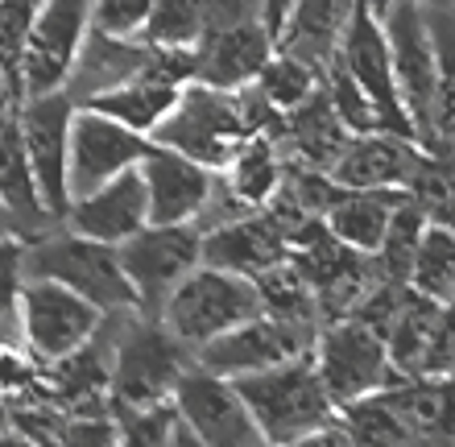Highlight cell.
I'll return each mask as SVG.
<instances>
[{"mask_svg": "<svg viewBox=\"0 0 455 447\" xmlns=\"http://www.w3.org/2000/svg\"><path fill=\"white\" fill-rule=\"evenodd\" d=\"M277 124H282V116L265 104L261 92L252 84L236 87V92H224V87L191 79L182 87L179 104L170 108V116L154 129V141L220 170L249 137L257 133L274 137Z\"/></svg>", "mask_w": 455, "mask_h": 447, "instance_id": "obj_1", "label": "cell"}, {"mask_svg": "<svg viewBox=\"0 0 455 447\" xmlns=\"http://www.w3.org/2000/svg\"><path fill=\"white\" fill-rule=\"evenodd\" d=\"M236 386L249 402L252 423L261 427L265 443H319V439L347 443L336 419V398L327 394L311 352L261 373L236 377Z\"/></svg>", "mask_w": 455, "mask_h": 447, "instance_id": "obj_2", "label": "cell"}, {"mask_svg": "<svg viewBox=\"0 0 455 447\" xmlns=\"http://www.w3.org/2000/svg\"><path fill=\"white\" fill-rule=\"evenodd\" d=\"M191 361L195 352L157 315L124 311L116 323V348H112L108 406L137 411V406L174 398V386Z\"/></svg>", "mask_w": 455, "mask_h": 447, "instance_id": "obj_3", "label": "cell"}, {"mask_svg": "<svg viewBox=\"0 0 455 447\" xmlns=\"http://www.w3.org/2000/svg\"><path fill=\"white\" fill-rule=\"evenodd\" d=\"M25 278L62 282L75 294L92 299L104 315L141 311L116 244L79 236V232L62 228V224H54L34 241H25Z\"/></svg>", "mask_w": 455, "mask_h": 447, "instance_id": "obj_4", "label": "cell"}, {"mask_svg": "<svg viewBox=\"0 0 455 447\" xmlns=\"http://www.w3.org/2000/svg\"><path fill=\"white\" fill-rule=\"evenodd\" d=\"M252 315H261V291H257V282L204 261V266H195L191 274L174 286V294H170L166 307L157 311V319L191 352H199L204 344H212L216 336L232 331V327L252 319Z\"/></svg>", "mask_w": 455, "mask_h": 447, "instance_id": "obj_5", "label": "cell"}, {"mask_svg": "<svg viewBox=\"0 0 455 447\" xmlns=\"http://www.w3.org/2000/svg\"><path fill=\"white\" fill-rule=\"evenodd\" d=\"M311 356L319 377H323L327 394L336 398V406L402 381L394 356H389V344L369 323H360L356 315L327 319L319 327V336H315Z\"/></svg>", "mask_w": 455, "mask_h": 447, "instance_id": "obj_6", "label": "cell"}, {"mask_svg": "<svg viewBox=\"0 0 455 447\" xmlns=\"http://www.w3.org/2000/svg\"><path fill=\"white\" fill-rule=\"evenodd\" d=\"M108 315L100 311L92 299L75 294L71 286L50 278H25L21 302H17V331L29 344L37 361H62L79 352L84 344L96 339V331L104 327Z\"/></svg>", "mask_w": 455, "mask_h": 447, "instance_id": "obj_7", "label": "cell"}, {"mask_svg": "<svg viewBox=\"0 0 455 447\" xmlns=\"http://www.w3.org/2000/svg\"><path fill=\"white\" fill-rule=\"evenodd\" d=\"M389 54H394V79L406 104V116L414 124L422 149L435 154V42L427 25L422 0H394L381 12Z\"/></svg>", "mask_w": 455, "mask_h": 447, "instance_id": "obj_8", "label": "cell"}, {"mask_svg": "<svg viewBox=\"0 0 455 447\" xmlns=\"http://www.w3.org/2000/svg\"><path fill=\"white\" fill-rule=\"evenodd\" d=\"M92 34V0H46L17 59V87L25 96L62 92L75 71V59Z\"/></svg>", "mask_w": 455, "mask_h": 447, "instance_id": "obj_9", "label": "cell"}, {"mask_svg": "<svg viewBox=\"0 0 455 447\" xmlns=\"http://www.w3.org/2000/svg\"><path fill=\"white\" fill-rule=\"evenodd\" d=\"M116 249L145 315L162 311L174 286L195 266H204V232L195 224H145Z\"/></svg>", "mask_w": 455, "mask_h": 447, "instance_id": "obj_10", "label": "cell"}, {"mask_svg": "<svg viewBox=\"0 0 455 447\" xmlns=\"http://www.w3.org/2000/svg\"><path fill=\"white\" fill-rule=\"evenodd\" d=\"M319 327L323 323L261 311V315H252V319H244V323H236L232 331H224V336H216L212 344H204V348L195 352V361L207 364L212 373L236 381V377L261 373V369H274V364L311 352Z\"/></svg>", "mask_w": 455, "mask_h": 447, "instance_id": "obj_11", "label": "cell"}, {"mask_svg": "<svg viewBox=\"0 0 455 447\" xmlns=\"http://www.w3.org/2000/svg\"><path fill=\"white\" fill-rule=\"evenodd\" d=\"M174 406L191 427L195 443L204 447H257L265 443L261 427L252 423L249 402L232 377L212 373L207 364L191 361L174 386Z\"/></svg>", "mask_w": 455, "mask_h": 447, "instance_id": "obj_12", "label": "cell"}, {"mask_svg": "<svg viewBox=\"0 0 455 447\" xmlns=\"http://www.w3.org/2000/svg\"><path fill=\"white\" fill-rule=\"evenodd\" d=\"M71 92H46V96H25L21 100V141L29 154L37 195L46 212L62 224L67 207H71V182H67V154H71V116H75Z\"/></svg>", "mask_w": 455, "mask_h": 447, "instance_id": "obj_13", "label": "cell"}, {"mask_svg": "<svg viewBox=\"0 0 455 447\" xmlns=\"http://www.w3.org/2000/svg\"><path fill=\"white\" fill-rule=\"evenodd\" d=\"M331 67H339V71L377 104L385 129L414 137V124H410L406 104H402V92H397V79H394V54H389V37H385L381 12H372L369 0H360L356 12H352V21L344 25V37H339ZM414 141H419V137H414Z\"/></svg>", "mask_w": 455, "mask_h": 447, "instance_id": "obj_14", "label": "cell"}, {"mask_svg": "<svg viewBox=\"0 0 455 447\" xmlns=\"http://www.w3.org/2000/svg\"><path fill=\"white\" fill-rule=\"evenodd\" d=\"M154 137L137 133L116 116L79 104L71 116V154H67V182H71V199L87 195L112 182L124 170H137L141 157L149 154Z\"/></svg>", "mask_w": 455, "mask_h": 447, "instance_id": "obj_15", "label": "cell"}, {"mask_svg": "<svg viewBox=\"0 0 455 447\" xmlns=\"http://www.w3.org/2000/svg\"><path fill=\"white\" fill-rule=\"evenodd\" d=\"M187 84H191V54H174V50L149 46V59H145L120 87L96 96L87 108L104 112V116H116L120 124H129L137 133L154 137V129L170 116V108L179 104Z\"/></svg>", "mask_w": 455, "mask_h": 447, "instance_id": "obj_16", "label": "cell"}, {"mask_svg": "<svg viewBox=\"0 0 455 447\" xmlns=\"http://www.w3.org/2000/svg\"><path fill=\"white\" fill-rule=\"evenodd\" d=\"M141 179L149 195V224H195L216 191V170L170 146H149L141 157Z\"/></svg>", "mask_w": 455, "mask_h": 447, "instance_id": "obj_17", "label": "cell"}, {"mask_svg": "<svg viewBox=\"0 0 455 447\" xmlns=\"http://www.w3.org/2000/svg\"><path fill=\"white\" fill-rule=\"evenodd\" d=\"M274 50L277 37L269 34V25L261 17L224 25V29L204 34L199 50L191 54V79L236 92V87H249L261 75V67L274 59Z\"/></svg>", "mask_w": 455, "mask_h": 447, "instance_id": "obj_18", "label": "cell"}, {"mask_svg": "<svg viewBox=\"0 0 455 447\" xmlns=\"http://www.w3.org/2000/svg\"><path fill=\"white\" fill-rule=\"evenodd\" d=\"M145 224H149V195H145L141 166L124 170V174H116V179L96 187V191L75 195L67 216H62V228L104 244H124Z\"/></svg>", "mask_w": 455, "mask_h": 447, "instance_id": "obj_19", "label": "cell"}, {"mask_svg": "<svg viewBox=\"0 0 455 447\" xmlns=\"http://www.w3.org/2000/svg\"><path fill=\"white\" fill-rule=\"evenodd\" d=\"M431 149H422L414 137L394 133V129H377V133L347 137V146L331 162V179L339 187H402L406 191L414 174L422 170Z\"/></svg>", "mask_w": 455, "mask_h": 447, "instance_id": "obj_20", "label": "cell"}, {"mask_svg": "<svg viewBox=\"0 0 455 447\" xmlns=\"http://www.w3.org/2000/svg\"><path fill=\"white\" fill-rule=\"evenodd\" d=\"M286 257H290V244L265 207H252L244 216L204 232L207 266L232 269V274H244V278H257V274H265L269 266L286 261Z\"/></svg>", "mask_w": 455, "mask_h": 447, "instance_id": "obj_21", "label": "cell"}, {"mask_svg": "<svg viewBox=\"0 0 455 447\" xmlns=\"http://www.w3.org/2000/svg\"><path fill=\"white\" fill-rule=\"evenodd\" d=\"M17 112H4L0 116V204L4 212L12 216L17 232H21V241H34L42 232H50L59 220L46 212L42 204V195H37V182H34V170H29V154H25V141H21V121H17Z\"/></svg>", "mask_w": 455, "mask_h": 447, "instance_id": "obj_22", "label": "cell"}, {"mask_svg": "<svg viewBox=\"0 0 455 447\" xmlns=\"http://www.w3.org/2000/svg\"><path fill=\"white\" fill-rule=\"evenodd\" d=\"M356 4L360 0H294L290 17L277 29V50L302 59L315 71H327Z\"/></svg>", "mask_w": 455, "mask_h": 447, "instance_id": "obj_23", "label": "cell"}, {"mask_svg": "<svg viewBox=\"0 0 455 447\" xmlns=\"http://www.w3.org/2000/svg\"><path fill=\"white\" fill-rule=\"evenodd\" d=\"M410 199V191L402 187H344L336 195V204L323 212L327 232L344 241L347 249H360V253H377L385 241V232L394 224L397 207Z\"/></svg>", "mask_w": 455, "mask_h": 447, "instance_id": "obj_24", "label": "cell"}, {"mask_svg": "<svg viewBox=\"0 0 455 447\" xmlns=\"http://www.w3.org/2000/svg\"><path fill=\"white\" fill-rule=\"evenodd\" d=\"M397 414L419 439H455V373H419L385 386Z\"/></svg>", "mask_w": 455, "mask_h": 447, "instance_id": "obj_25", "label": "cell"}, {"mask_svg": "<svg viewBox=\"0 0 455 447\" xmlns=\"http://www.w3.org/2000/svg\"><path fill=\"white\" fill-rule=\"evenodd\" d=\"M149 59V46L145 42H124V37H108V34H87L79 59H75V71L67 79V92H71L75 104H92L96 96L120 87L141 62Z\"/></svg>", "mask_w": 455, "mask_h": 447, "instance_id": "obj_26", "label": "cell"}, {"mask_svg": "<svg viewBox=\"0 0 455 447\" xmlns=\"http://www.w3.org/2000/svg\"><path fill=\"white\" fill-rule=\"evenodd\" d=\"M220 179L244 207H265L286 182V154L277 137L257 133L220 166Z\"/></svg>", "mask_w": 455, "mask_h": 447, "instance_id": "obj_27", "label": "cell"}, {"mask_svg": "<svg viewBox=\"0 0 455 447\" xmlns=\"http://www.w3.org/2000/svg\"><path fill=\"white\" fill-rule=\"evenodd\" d=\"M435 42V154L455 146V0H422Z\"/></svg>", "mask_w": 455, "mask_h": 447, "instance_id": "obj_28", "label": "cell"}, {"mask_svg": "<svg viewBox=\"0 0 455 447\" xmlns=\"http://www.w3.org/2000/svg\"><path fill=\"white\" fill-rule=\"evenodd\" d=\"M410 291H419L431 302H455V224L447 220H427L410 266Z\"/></svg>", "mask_w": 455, "mask_h": 447, "instance_id": "obj_29", "label": "cell"}, {"mask_svg": "<svg viewBox=\"0 0 455 447\" xmlns=\"http://www.w3.org/2000/svg\"><path fill=\"white\" fill-rule=\"evenodd\" d=\"M336 419L344 427L347 443H414L406 419L397 414V406L389 402L385 389L336 406Z\"/></svg>", "mask_w": 455, "mask_h": 447, "instance_id": "obj_30", "label": "cell"}, {"mask_svg": "<svg viewBox=\"0 0 455 447\" xmlns=\"http://www.w3.org/2000/svg\"><path fill=\"white\" fill-rule=\"evenodd\" d=\"M252 87L261 92V100L277 112V116H286V112L302 108V104L323 87V71L307 67V62L294 59V54L274 50V59L261 67V75L252 79Z\"/></svg>", "mask_w": 455, "mask_h": 447, "instance_id": "obj_31", "label": "cell"}, {"mask_svg": "<svg viewBox=\"0 0 455 447\" xmlns=\"http://www.w3.org/2000/svg\"><path fill=\"white\" fill-rule=\"evenodd\" d=\"M207 34L204 0H154L149 25H145V46L195 54Z\"/></svg>", "mask_w": 455, "mask_h": 447, "instance_id": "obj_32", "label": "cell"}, {"mask_svg": "<svg viewBox=\"0 0 455 447\" xmlns=\"http://www.w3.org/2000/svg\"><path fill=\"white\" fill-rule=\"evenodd\" d=\"M42 381H46V361H37L25 339L0 336V398H34L42 394Z\"/></svg>", "mask_w": 455, "mask_h": 447, "instance_id": "obj_33", "label": "cell"}, {"mask_svg": "<svg viewBox=\"0 0 455 447\" xmlns=\"http://www.w3.org/2000/svg\"><path fill=\"white\" fill-rule=\"evenodd\" d=\"M25 286V241L0 236V336H17V302Z\"/></svg>", "mask_w": 455, "mask_h": 447, "instance_id": "obj_34", "label": "cell"}, {"mask_svg": "<svg viewBox=\"0 0 455 447\" xmlns=\"http://www.w3.org/2000/svg\"><path fill=\"white\" fill-rule=\"evenodd\" d=\"M154 0H92V29L124 42H145Z\"/></svg>", "mask_w": 455, "mask_h": 447, "instance_id": "obj_35", "label": "cell"}, {"mask_svg": "<svg viewBox=\"0 0 455 447\" xmlns=\"http://www.w3.org/2000/svg\"><path fill=\"white\" fill-rule=\"evenodd\" d=\"M46 0H0V62L17 75V59L29 37V25L37 21Z\"/></svg>", "mask_w": 455, "mask_h": 447, "instance_id": "obj_36", "label": "cell"}, {"mask_svg": "<svg viewBox=\"0 0 455 447\" xmlns=\"http://www.w3.org/2000/svg\"><path fill=\"white\" fill-rule=\"evenodd\" d=\"M422 373H455V302H443V307H439V319H435V336H431V348H427Z\"/></svg>", "mask_w": 455, "mask_h": 447, "instance_id": "obj_37", "label": "cell"}, {"mask_svg": "<svg viewBox=\"0 0 455 447\" xmlns=\"http://www.w3.org/2000/svg\"><path fill=\"white\" fill-rule=\"evenodd\" d=\"M17 104H21V87H17V75H12L9 67L0 62V116H4V112H12Z\"/></svg>", "mask_w": 455, "mask_h": 447, "instance_id": "obj_38", "label": "cell"}, {"mask_svg": "<svg viewBox=\"0 0 455 447\" xmlns=\"http://www.w3.org/2000/svg\"><path fill=\"white\" fill-rule=\"evenodd\" d=\"M290 9H294V0H261V21L269 25L274 37H277V29H282V21L290 17Z\"/></svg>", "mask_w": 455, "mask_h": 447, "instance_id": "obj_39", "label": "cell"}, {"mask_svg": "<svg viewBox=\"0 0 455 447\" xmlns=\"http://www.w3.org/2000/svg\"><path fill=\"white\" fill-rule=\"evenodd\" d=\"M0 443H17L12 439V402L0 398Z\"/></svg>", "mask_w": 455, "mask_h": 447, "instance_id": "obj_40", "label": "cell"}, {"mask_svg": "<svg viewBox=\"0 0 455 447\" xmlns=\"http://www.w3.org/2000/svg\"><path fill=\"white\" fill-rule=\"evenodd\" d=\"M0 236H21V232H17V224H12V216L4 212V204H0Z\"/></svg>", "mask_w": 455, "mask_h": 447, "instance_id": "obj_41", "label": "cell"}, {"mask_svg": "<svg viewBox=\"0 0 455 447\" xmlns=\"http://www.w3.org/2000/svg\"><path fill=\"white\" fill-rule=\"evenodd\" d=\"M389 4H394V0H369V9H372V12H385Z\"/></svg>", "mask_w": 455, "mask_h": 447, "instance_id": "obj_42", "label": "cell"}]
</instances>
